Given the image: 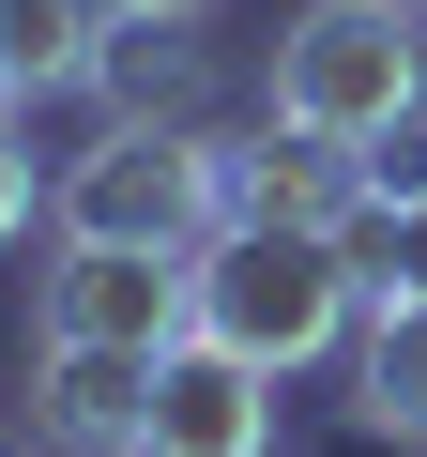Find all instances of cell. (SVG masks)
<instances>
[{"mask_svg": "<svg viewBox=\"0 0 427 457\" xmlns=\"http://www.w3.org/2000/svg\"><path fill=\"white\" fill-rule=\"evenodd\" d=\"M183 305L214 351H245V366H336L351 320H366V260L336 245V228H214V245L183 260Z\"/></svg>", "mask_w": 427, "mask_h": 457, "instance_id": "cell-1", "label": "cell"}, {"mask_svg": "<svg viewBox=\"0 0 427 457\" xmlns=\"http://www.w3.org/2000/svg\"><path fill=\"white\" fill-rule=\"evenodd\" d=\"M412 16H427V0H412Z\"/></svg>", "mask_w": 427, "mask_h": 457, "instance_id": "cell-16", "label": "cell"}, {"mask_svg": "<svg viewBox=\"0 0 427 457\" xmlns=\"http://www.w3.org/2000/svg\"><path fill=\"white\" fill-rule=\"evenodd\" d=\"M138 457H275V366L245 351H153V411H138Z\"/></svg>", "mask_w": 427, "mask_h": 457, "instance_id": "cell-5", "label": "cell"}, {"mask_svg": "<svg viewBox=\"0 0 427 457\" xmlns=\"http://www.w3.org/2000/svg\"><path fill=\"white\" fill-rule=\"evenodd\" d=\"M336 366H351V427L366 442H427V290H366Z\"/></svg>", "mask_w": 427, "mask_h": 457, "instance_id": "cell-9", "label": "cell"}, {"mask_svg": "<svg viewBox=\"0 0 427 457\" xmlns=\"http://www.w3.org/2000/svg\"><path fill=\"white\" fill-rule=\"evenodd\" d=\"M92 107H107V122H198V107H214V31L107 0V31H92Z\"/></svg>", "mask_w": 427, "mask_h": 457, "instance_id": "cell-7", "label": "cell"}, {"mask_svg": "<svg viewBox=\"0 0 427 457\" xmlns=\"http://www.w3.org/2000/svg\"><path fill=\"white\" fill-rule=\"evenodd\" d=\"M260 122L381 153L397 122H427V16L412 0H306L275 31V62H260Z\"/></svg>", "mask_w": 427, "mask_h": 457, "instance_id": "cell-2", "label": "cell"}, {"mask_svg": "<svg viewBox=\"0 0 427 457\" xmlns=\"http://www.w3.org/2000/svg\"><path fill=\"white\" fill-rule=\"evenodd\" d=\"M138 16H214V0H138Z\"/></svg>", "mask_w": 427, "mask_h": 457, "instance_id": "cell-15", "label": "cell"}, {"mask_svg": "<svg viewBox=\"0 0 427 457\" xmlns=\"http://www.w3.org/2000/svg\"><path fill=\"white\" fill-rule=\"evenodd\" d=\"M351 260H366V290H427V183L351 213Z\"/></svg>", "mask_w": 427, "mask_h": 457, "instance_id": "cell-11", "label": "cell"}, {"mask_svg": "<svg viewBox=\"0 0 427 457\" xmlns=\"http://www.w3.org/2000/svg\"><path fill=\"white\" fill-rule=\"evenodd\" d=\"M0 122H31V77H16V46H0Z\"/></svg>", "mask_w": 427, "mask_h": 457, "instance_id": "cell-14", "label": "cell"}, {"mask_svg": "<svg viewBox=\"0 0 427 457\" xmlns=\"http://www.w3.org/2000/svg\"><path fill=\"white\" fill-rule=\"evenodd\" d=\"M153 411V351H92V336H31V427L62 457H138Z\"/></svg>", "mask_w": 427, "mask_h": 457, "instance_id": "cell-8", "label": "cell"}, {"mask_svg": "<svg viewBox=\"0 0 427 457\" xmlns=\"http://www.w3.org/2000/svg\"><path fill=\"white\" fill-rule=\"evenodd\" d=\"M31 336L183 351V336H198V305H183V260H168V245H46V275H31Z\"/></svg>", "mask_w": 427, "mask_h": 457, "instance_id": "cell-4", "label": "cell"}, {"mask_svg": "<svg viewBox=\"0 0 427 457\" xmlns=\"http://www.w3.org/2000/svg\"><path fill=\"white\" fill-rule=\"evenodd\" d=\"M92 31H107V0H0V46L31 92H92Z\"/></svg>", "mask_w": 427, "mask_h": 457, "instance_id": "cell-10", "label": "cell"}, {"mask_svg": "<svg viewBox=\"0 0 427 457\" xmlns=\"http://www.w3.org/2000/svg\"><path fill=\"white\" fill-rule=\"evenodd\" d=\"M46 228L62 245H168V260H198L230 228V137H198V122H92V153L46 168Z\"/></svg>", "mask_w": 427, "mask_h": 457, "instance_id": "cell-3", "label": "cell"}, {"mask_svg": "<svg viewBox=\"0 0 427 457\" xmlns=\"http://www.w3.org/2000/svg\"><path fill=\"white\" fill-rule=\"evenodd\" d=\"M351 213H366V153H336L306 122L230 137V228H336V245H351Z\"/></svg>", "mask_w": 427, "mask_h": 457, "instance_id": "cell-6", "label": "cell"}, {"mask_svg": "<svg viewBox=\"0 0 427 457\" xmlns=\"http://www.w3.org/2000/svg\"><path fill=\"white\" fill-rule=\"evenodd\" d=\"M0 457H62V442H46V427H31V411H0Z\"/></svg>", "mask_w": 427, "mask_h": 457, "instance_id": "cell-13", "label": "cell"}, {"mask_svg": "<svg viewBox=\"0 0 427 457\" xmlns=\"http://www.w3.org/2000/svg\"><path fill=\"white\" fill-rule=\"evenodd\" d=\"M46 213V168H31V122H0V245H31Z\"/></svg>", "mask_w": 427, "mask_h": 457, "instance_id": "cell-12", "label": "cell"}]
</instances>
